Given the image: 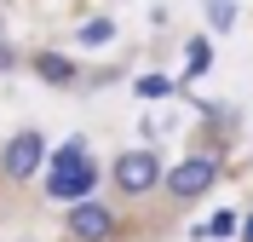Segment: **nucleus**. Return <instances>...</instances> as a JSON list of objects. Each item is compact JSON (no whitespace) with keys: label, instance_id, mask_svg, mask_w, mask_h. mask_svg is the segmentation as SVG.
<instances>
[{"label":"nucleus","instance_id":"obj_1","mask_svg":"<svg viewBox=\"0 0 253 242\" xmlns=\"http://www.w3.org/2000/svg\"><path fill=\"white\" fill-rule=\"evenodd\" d=\"M92 179H98V167H92V156H86L81 139H69V145L46 161V191L58 196V202H81V196H92Z\"/></svg>","mask_w":253,"mask_h":242},{"label":"nucleus","instance_id":"obj_2","mask_svg":"<svg viewBox=\"0 0 253 242\" xmlns=\"http://www.w3.org/2000/svg\"><path fill=\"white\" fill-rule=\"evenodd\" d=\"M41 167H46V139H41V127H17L6 145H0V179H6V185H29V179H41Z\"/></svg>","mask_w":253,"mask_h":242},{"label":"nucleus","instance_id":"obj_3","mask_svg":"<svg viewBox=\"0 0 253 242\" xmlns=\"http://www.w3.org/2000/svg\"><path fill=\"white\" fill-rule=\"evenodd\" d=\"M213 185H219V156H207V150H196V156H184L178 167L161 173V191L173 202H202Z\"/></svg>","mask_w":253,"mask_h":242},{"label":"nucleus","instance_id":"obj_4","mask_svg":"<svg viewBox=\"0 0 253 242\" xmlns=\"http://www.w3.org/2000/svg\"><path fill=\"white\" fill-rule=\"evenodd\" d=\"M63 231H69V242H115L121 237V213L110 202H98V196H81L63 213Z\"/></svg>","mask_w":253,"mask_h":242},{"label":"nucleus","instance_id":"obj_5","mask_svg":"<svg viewBox=\"0 0 253 242\" xmlns=\"http://www.w3.org/2000/svg\"><path fill=\"white\" fill-rule=\"evenodd\" d=\"M161 173H167V167H161L156 150H121L115 167H110V185H115L121 196H150V191L161 185Z\"/></svg>","mask_w":253,"mask_h":242},{"label":"nucleus","instance_id":"obj_6","mask_svg":"<svg viewBox=\"0 0 253 242\" xmlns=\"http://www.w3.org/2000/svg\"><path fill=\"white\" fill-rule=\"evenodd\" d=\"M35 69H41V81H46V87H69V81H75V64H69L63 52H41V58H35Z\"/></svg>","mask_w":253,"mask_h":242},{"label":"nucleus","instance_id":"obj_7","mask_svg":"<svg viewBox=\"0 0 253 242\" xmlns=\"http://www.w3.org/2000/svg\"><path fill=\"white\" fill-rule=\"evenodd\" d=\"M81 41H86V47H104V41H110V35H115V23H110V17H92V23H81Z\"/></svg>","mask_w":253,"mask_h":242},{"label":"nucleus","instance_id":"obj_8","mask_svg":"<svg viewBox=\"0 0 253 242\" xmlns=\"http://www.w3.org/2000/svg\"><path fill=\"white\" fill-rule=\"evenodd\" d=\"M207 23L213 29H230L236 23V0H207Z\"/></svg>","mask_w":253,"mask_h":242},{"label":"nucleus","instance_id":"obj_9","mask_svg":"<svg viewBox=\"0 0 253 242\" xmlns=\"http://www.w3.org/2000/svg\"><path fill=\"white\" fill-rule=\"evenodd\" d=\"M207 58H213V52H207V41H190V52H184L190 75H202V69H207Z\"/></svg>","mask_w":253,"mask_h":242},{"label":"nucleus","instance_id":"obj_10","mask_svg":"<svg viewBox=\"0 0 253 242\" xmlns=\"http://www.w3.org/2000/svg\"><path fill=\"white\" fill-rule=\"evenodd\" d=\"M236 231H242V219H236V213H230V208H224L219 219L207 225V237H236Z\"/></svg>","mask_w":253,"mask_h":242},{"label":"nucleus","instance_id":"obj_11","mask_svg":"<svg viewBox=\"0 0 253 242\" xmlns=\"http://www.w3.org/2000/svg\"><path fill=\"white\" fill-rule=\"evenodd\" d=\"M167 87H173V81H161V75H150V81H138V93H144V98H161V93H167Z\"/></svg>","mask_w":253,"mask_h":242},{"label":"nucleus","instance_id":"obj_12","mask_svg":"<svg viewBox=\"0 0 253 242\" xmlns=\"http://www.w3.org/2000/svg\"><path fill=\"white\" fill-rule=\"evenodd\" d=\"M12 64H17V52L6 47V41H0V69H12Z\"/></svg>","mask_w":253,"mask_h":242},{"label":"nucleus","instance_id":"obj_13","mask_svg":"<svg viewBox=\"0 0 253 242\" xmlns=\"http://www.w3.org/2000/svg\"><path fill=\"white\" fill-rule=\"evenodd\" d=\"M242 242H253V213H248V225H242Z\"/></svg>","mask_w":253,"mask_h":242},{"label":"nucleus","instance_id":"obj_14","mask_svg":"<svg viewBox=\"0 0 253 242\" xmlns=\"http://www.w3.org/2000/svg\"><path fill=\"white\" fill-rule=\"evenodd\" d=\"M0 41H6V17H0Z\"/></svg>","mask_w":253,"mask_h":242}]
</instances>
